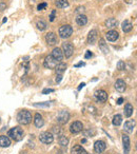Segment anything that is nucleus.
<instances>
[{
    "label": "nucleus",
    "mask_w": 137,
    "mask_h": 154,
    "mask_svg": "<svg viewBox=\"0 0 137 154\" xmlns=\"http://www.w3.org/2000/svg\"><path fill=\"white\" fill-rule=\"evenodd\" d=\"M105 37H107V39L109 41H116L118 39V37H119V34H118L117 31H109V32L107 33V35H105Z\"/></svg>",
    "instance_id": "4468645a"
},
{
    "label": "nucleus",
    "mask_w": 137,
    "mask_h": 154,
    "mask_svg": "<svg viewBox=\"0 0 137 154\" xmlns=\"http://www.w3.org/2000/svg\"><path fill=\"white\" fill-rule=\"evenodd\" d=\"M133 111H134V108H133L132 105L126 103V105L124 106V115H126V117H131V116L133 115Z\"/></svg>",
    "instance_id": "b1692460"
},
{
    "label": "nucleus",
    "mask_w": 137,
    "mask_h": 154,
    "mask_svg": "<svg viewBox=\"0 0 137 154\" xmlns=\"http://www.w3.org/2000/svg\"><path fill=\"white\" fill-rule=\"evenodd\" d=\"M39 140L41 143H45V145H49V143H52L54 140V137H53V134L50 132H42L39 136Z\"/></svg>",
    "instance_id": "39448f33"
},
{
    "label": "nucleus",
    "mask_w": 137,
    "mask_h": 154,
    "mask_svg": "<svg viewBox=\"0 0 137 154\" xmlns=\"http://www.w3.org/2000/svg\"><path fill=\"white\" fill-rule=\"evenodd\" d=\"M76 12H77V13H84V7H79V8H78V9H77V11H76Z\"/></svg>",
    "instance_id": "4c0bfd02"
},
{
    "label": "nucleus",
    "mask_w": 137,
    "mask_h": 154,
    "mask_svg": "<svg viewBox=\"0 0 137 154\" xmlns=\"http://www.w3.org/2000/svg\"><path fill=\"white\" fill-rule=\"evenodd\" d=\"M82 129H84V126H82V124L80 122H74L70 127V131L73 134H77V133L81 132Z\"/></svg>",
    "instance_id": "6e6552de"
},
{
    "label": "nucleus",
    "mask_w": 137,
    "mask_h": 154,
    "mask_svg": "<svg viewBox=\"0 0 137 154\" xmlns=\"http://www.w3.org/2000/svg\"><path fill=\"white\" fill-rule=\"evenodd\" d=\"M58 141H59V145H61L62 147H66V146H68V139L66 138L65 136H63V135H60Z\"/></svg>",
    "instance_id": "c85d7f7f"
},
{
    "label": "nucleus",
    "mask_w": 137,
    "mask_h": 154,
    "mask_svg": "<svg viewBox=\"0 0 137 154\" xmlns=\"http://www.w3.org/2000/svg\"><path fill=\"white\" fill-rule=\"evenodd\" d=\"M45 40H47L49 45H55L56 43H57V36H56V34L53 32L47 33V34L45 35Z\"/></svg>",
    "instance_id": "9b49d317"
},
{
    "label": "nucleus",
    "mask_w": 137,
    "mask_h": 154,
    "mask_svg": "<svg viewBox=\"0 0 137 154\" xmlns=\"http://www.w3.org/2000/svg\"><path fill=\"white\" fill-rule=\"evenodd\" d=\"M55 15H56V11L55 10H53L51 13V16H50V21H54V19H55Z\"/></svg>",
    "instance_id": "72a5a7b5"
},
{
    "label": "nucleus",
    "mask_w": 137,
    "mask_h": 154,
    "mask_svg": "<svg viewBox=\"0 0 137 154\" xmlns=\"http://www.w3.org/2000/svg\"><path fill=\"white\" fill-rule=\"evenodd\" d=\"M84 66V62H80V63L76 64V66H76V68H78V66Z\"/></svg>",
    "instance_id": "79ce46f5"
},
{
    "label": "nucleus",
    "mask_w": 137,
    "mask_h": 154,
    "mask_svg": "<svg viewBox=\"0 0 137 154\" xmlns=\"http://www.w3.org/2000/svg\"><path fill=\"white\" fill-rule=\"evenodd\" d=\"M62 52H63V55L65 56V57H71L72 54H73L74 52V48L73 45H71V43H63L62 45Z\"/></svg>",
    "instance_id": "0eeeda50"
},
{
    "label": "nucleus",
    "mask_w": 137,
    "mask_h": 154,
    "mask_svg": "<svg viewBox=\"0 0 137 154\" xmlns=\"http://www.w3.org/2000/svg\"><path fill=\"white\" fill-rule=\"evenodd\" d=\"M17 122L20 125H29L32 122V114L26 110H22L17 114Z\"/></svg>",
    "instance_id": "f257e3e1"
},
{
    "label": "nucleus",
    "mask_w": 137,
    "mask_h": 154,
    "mask_svg": "<svg viewBox=\"0 0 137 154\" xmlns=\"http://www.w3.org/2000/svg\"><path fill=\"white\" fill-rule=\"evenodd\" d=\"M55 5L57 8L65 9V8L68 7V0H55Z\"/></svg>",
    "instance_id": "393cba45"
},
{
    "label": "nucleus",
    "mask_w": 137,
    "mask_h": 154,
    "mask_svg": "<svg viewBox=\"0 0 137 154\" xmlns=\"http://www.w3.org/2000/svg\"><path fill=\"white\" fill-rule=\"evenodd\" d=\"M34 124L37 128H41V127L44 125V122H43V118L42 116L40 115L39 113L35 114V117H34Z\"/></svg>",
    "instance_id": "2eb2a0df"
},
{
    "label": "nucleus",
    "mask_w": 137,
    "mask_h": 154,
    "mask_svg": "<svg viewBox=\"0 0 137 154\" xmlns=\"http://www.w3.org/2000/svg\"><path fill=\"white\" fill-rule=\"evenodd\" d=\"M76 22H77L78 26H86L88 23V18H87L86 15L81 14V15H78L77 18H76Z\"/></svg>",
    "instance_id": "412c9836"
},
{
    "label": "nucleus",
    "mask_w": 137,
    "mask_h": 154,
    "mask_svg": "<svg viewBox=\"0 0 137 154\" xmlns=\"http://www.w3.org/2000/svg\"><path fill=\"white\" fill-rule=\"evenodd\" d=\"M7 20H8V18H7V17H5V19H3V21H2V22H3V23H5V22H7Z\"/></svg>",
    "instance_id": "37998d69"
},
{
    "label": "nucleus",
    "mask_w": 137,
    "mask_h": 154,
    "mask_svg": "<svg viewBox=\"0 0 137 154\" xmlns=\"http://www.w3.org/2000/svg\"><path fill=\"white\" fill-rule=\"evenodd\" d=\"M96 40H97V31L96 30H92L90 33H89L88 42L90 43V45H94Z\"/></svg>",
    "instance_id": "f3484780"
},
{
    "label": "nucleus",
    "mask_w": 137,
    "mask_h": 154,
    "mask_svg": "<svg viewBox=\"0 0 137 154\" xmlns=\"http://www.w3.org/2000/svg\"><path fill=\"white\" fill-rule=\"evenodd\" d=\"M99 48H100V50L105 54L109 53V48L107 47V45H105V40H103V39H100V40H99Z\"/></svg>",
    "instance_id": "bb28decb"
},
{
    "label": "nucleus",
    "mask_w": 137,
    "mask_h": 154,
    "mask_svg": "<svg viewBox=\"0 0 137 154\" xmlns=\"http://www.w3.org/2000/svg\"><path fill=\"white\" fill-rule=\"evenodd\" d=\"M57 64H58V61L56 59H54L51 55L47 56V57L44 59V62H43V66H44V68H47V69H55Z\"/></svg>",
    "instance_id": "423d86ee"
},
{
    "label": "nucleus",
    "mask_w": 137,
    "mask_h": 154,
    "mask_svg": "<svg viewBox=\"0 0 137 154\" xmlns=\"http://www.w3.org/2000/svg\"><path fill=\"white\" fill-rule=\"evenodd\" d=\"M72 154H88V152L79 145H76L72 148Z\"/></svg>",
    "instance_id": "aec40b11"
},
{
    "label": "nucleus",
    "mask_w": 137,
    "mask_h": 154,
    "mask_svg": "<svg viewBox=\"0 0 137 154\" xmlns=\"http://www.w3.org/2000/svg\"><path fill=\"white\" fill-rule=\"evenodd\" d=\"M92 56H93V54L91 53L90 51H87V53H86V56H84V57H86V58H91V57H92Z\"/></svg>",
    "instance_id": "58836bf2"
},
{
    "label": "nucleus",
    "mask_w": 137,
    "mask_h": 154,
    "mask_svg": "<svg viewBox=\"0 0 137 154\" xmlns=\"http://www.w3.org/2000/svg\"><path fill=\"white\" fill-rule=\"evenodd\" d=\"M86 141H87V139H82L81 143H86Z\"/></svg>",
    "instance_id": "c03bdc74"
},
{
    "label": "nucleus",
    "mask_w": 137,
    "mask_h": 154,
    "mask_svg": "<svg viewBox=\"0 0 137 154\" xmlns=\"http://www.w3.org/2000/svg\"><path fill=\"white\" fill-rule=\"evenodd\" d=\"M135 128V122L134 120H128V122H124V130L126 131V132L129 133H132L133 130H134Z\"/></svg>",
    "instance_id": "a211bd4d"
},
{
    "label": "nucleus",
    "mask_w": 137,
    "mask_h": 154,
    "mask_svg": "<svg viewBox=\"0 0 137 154\" xmlns=\"http://www.w3.org/2000/svg\"><path fill=\"white\" fill-rule=\"evenodd\" d=\"M84 86H86V84H84V82H82V84H80V85H79V87H78V90H81V89L84 88Z\"/></svg>",
    "instance_id": "a19ab883"
},
{
    "label": "nucleus",
    "mask_w": 137,
    "mask_h": 154,
    "mask_svg": "<svg viewBox=\"0 0 137 154\" xmlns=\"http://www.w3.org/2000/svg\"><path fill=\"white\" fill-rule=\"evenodd\" d=\"M53 132L55 133V134H57V136H60V135H61L62 130L59 128V127H54V128H53Z\"/></svg>",
    "instance_id": "7c9ffc66"
},
{
    "label": "nucleus",
    "mask_w": 137,
    "mask_h": 154,
    "mask_svg": "<svg viewBox=\"0 0 137 154\" xmlns=\"http://www.w3.org/2000/svg\"><path fill=\"white\" fill-rule=\"evenodd\" d=\"M113 125L114 126H120L122 122V116L119 115V114H117V115H115L113 117Z\"/></svg>",
    "instance_id": "cd10ccee"
},
{
    "label": "nucleus",
    "mask_w": 137,
    "mask_h": 154,
    "mask_svg": "<svg viewBox=\"0 0 137 154\" xmlns=\"http://www.w3.org/2000/svg\"><path fill=\"white\" fill-rule=\"evenodd\" d=\"M122 103H123V98H122V97H120V98L117 100V103H118V105H121Z\"/></svg>",
    "instance_id": "ea45409f"
},
{
    "label": "nucleus",
    "mask_w": 137,
    "mask_h": 154,
    "mask_svg": "<svg viewBox=\"0 0 137 154\" xmlns=\"http://www.w3.org/2000/svg\"><path fill=\"white\" fill-rule=\"evenodd\" d=\"M95 97L100 103H105L108 100V93L103 90H99L95 92Z\"/></svg>",
    "instance_id": "9d476101"
},
{
    "label": "nucleus",
    "mask_w": 137,
    "mask_h": 154,
    "mask_svg": "<svg viewBox=\"0 0 137 154\" xmlns=\"http://www.w3.org/2000/svg\"><path fill=\"white\" fill-rule=\"evenodd\" d=\"M55 69H56V72H57V74H62V73L66 70V64L60 62V63H58L57 66H56Z\"/></svg>",
    "instance_id": "a878e982"
},
{
    "label": "nucleus",
    "mask_w": 137,
    "mask_h": 154,
    "mask_svg": "<svg viewBox=\"0 0 137 154\" xmlns=\"http://www.w3.org/2000/svg\"><path fill=\"white\" fill-rule=\"evenodd\" d=\"M61 79H62V76H61V74H59L57 77H56V82H57V84H59V82H61Z\"/></svg>",
    "instance_id": "e433bc0d"
},
{
    "label": "nucleus",
    "mask_w": 137,
    "mask_h": 154,
    "mask_svg": "<svg viewBox=\"0 0 137 154\" xmlns=\"http://www.w3.org/2000/svg\"><path fill=\"white\" fill-rule=\"evenodd\" d=\"M35 107H49L50 103H35Z\"/></svg>",
    "instance_id": "f704fd0d"
},
{
    "label": "nucleus",
    "mask_w": 137,
    "mask_h": 154,
    "mask_svg": "<svg viewBox=\"0 0 137 154\" xmlns=\"http://www.w3.org/2000/svg\"><path fill=\"white\" fill-rule=\"evenodd\" d=\"M105 26H107V28L113 29V28H115V26L118 24V21L115 19V18H109V19L105 20Z\"/></svg>",
    "instance_id": "4be33fe9"
},
{
    "label": "nucleus",
    "mask_w": 137,
    "mask_h": 154,
    "mask_svg": "<svg viewBox=\"0 0 137 154\" xmlns=\"http://www.w3.org/2000/svg\"><path fill=\"white\" fill-rule=\"evenodd\" d=\"M52 57L54 58V59H56L58 62L61 61L62 59H63V52H62L61 49H59V48H55V49L53 50V52H52Z\"/></svg>",
    "instance_id": "1a4fd4ad"
},
{
    "label": "nucleus",
    "mask_w": 137,
    "mask_h": 154,
    "mask_svg": "<svg viewBox=\"0 0 137 154\" xmlns=\"http://www.w3.org/2000/svg\"><path fill=\"white\" fill-rule=\"evenodd\" d=\"M51 92H54L53 89H45V90L42 91V94H47V93H51Z\"/></svg>",
    "instance_id": "c9c22d12"
},
{
    "label": "nucleus",
    "mask_w": 137,
    "mask_h": 154,
    "mask_svg": "<svg viewBox=\"0 0 137 154\" xmlns=\"http://www.w3.org/2000/svg\"><path fill=\"white\" fill-rule=\"evenodd\" d=\"M117 68H118V70H123L124 69V62L123 61H118Z\"/></svg>",
    "instance_id": "473e14b6"
},
{
    "label": "nucleus",
    "mask_w": 137,
    "mask_h": 154,
    "mask_svg": "<svg viewBox=\"0 0 137 154\" xmlns=\"http://www.w3.org/2000/svg\"><path fill=\"white\" fill-rule=\"evenodd\" d=\"M121 28H122V31H123L124 33H128V32H130V31H132L133 26L129 20H124V21L122 22Z\"/></svg>",
    "instance_id": "5701e85b"
},
{
    "label": "nucleus",
    "mask_w": 137,
    "mask_h": 154,
    "mask_svg": "<svg viewBox=\"0 0 137 154\" xmlns=\"http://www.w3.org/2000/svg\"><path fill=\"white\" fill-rule=\"evenodd\" d=\"M105 147H107V145H105V143L102 140H97L96 143H94V150L96 153H102L105 150Z\"/></svg>",
    "instance_id": "ddd939ff"
},
{
    "label": "nucleus",
    "mask_w": 137,
    "mask_h": 154,
    "mask_svg": "<svg viewBox=\"0 0 137 154\" xmlns=\"http://www.w3.org/2000/svg\"><path fill=\"white\" fill-rule=\"evenodd\" d=\"M36 26H37V28H38V30H40V31H44L45 29H47V23H45L43 20H39V21H37Z\"/></svg>",
    "instance_id": "c756f323"
},
{
    "label": "nucleus",
    "mask_w": 137,
    "mask_h": 154,
    "mask_svg": "<svg viewBox=\"0 0 137 154\" xmlns=\"http://www.w3.org/2000/svg\"><path fill=\"white\" fill-rule=\"evenodd\" d=\"M10 145H11V140H10L9 137L5 136V135H1L0 136V147L7 148L10 147Z\"/></svg>",
    "instance_id": "dca6fc26"
},
{
    "label": "nucleus",
    "mask_w": 137,
    "mask_h": 154,
    "mask_svg": "<svg viewBox=\"0 0 137 154\" xmlns=\"http://www.w3.org/2000/svg\"><path fill=\"white\" fill-rule=\"evenodd\" d=\"M73 34V28L71 26H60L59 29V35L61 38L65 39V38H68V37H71V35Z\"/></svg>",
    "instance_id": "7ed1b4c3"
},
{
    "label": "nucleus",
    "mask_w": 137,
    "mask_h": 154,
    "mask_svg": "<svg viewBox=\"0 0 137 154\" xmlns=\"http://www.w3.org/2000/svg\"><path fill=\"white\" fill-rule=\"evenodd\" d=\"M11 138H13L15 141H20L23 138V130L19 127H15V128H12L11 130L8 133Z\"/></svg>",
    "instance_id": "f03ea898"
},
{
    "label": "nucleus",
    "mask_w": 137,
    "mask_h": 154,
    "mask_svg": "<svg viewBox=\"0 0 137 154\" xmlns=\"http://www.w3.org/2000/svg\"><path fill=\"white\" fill-rule=\"evenodd\" d=\"M47 3L43 2V3H40V5H38V7H37V9L39 10V11H41V10H44L45 8H47Z\"/></svg>",
    "instance_id": "2f4dec72"
},
{
    "label": "nucleus",
    "mask_w": 137,
    "mask_h": 154,
    "mask_svg": "<svg viewBox=\"0 0 137 154\" xmlns=\"http://www.w3.org/2000/svg\"><path fill=\"white\" fill-rule=\"evenodd\" d=\"M115 89L118 92H123V91L126 90V82L122 79H118L117 82H115Z\"/></svg>",
    "instance_id": "6ab92c4d"
},
{
    "label": "nucleus",
    "mask_w": 137,
    "mask_h": 154,
    "mask_svg": "<svg viewBox=\"0 0 137 154\" xmlns=\"http://www.w3.org/2000/svg\"><path fill=\"white\" fill-rule=\"evenodd\" d=\"M122 143H123V152L124 154H129L131 149V143H130V138H129L128 135H122Z\"/></svg>",
    "instance_id": "f8f14e48"
},
{
    "label": "nucleus",
    "mask_w": 137,
    "mask_h": 154,
    "mask_svg": "<svg viewBox=\"0 0 137 154\" xmlns=\"http://www.w3.org/2000/svg\"><path fill=\"white\" fill-rule=\"evenodd\" d=\"M68 119H70V114H68V111L62 110V111H60L59 113H58V115H57V122L58 124L64 125L68 122Z\"/></svg>",
    "instance_id": "20e7f679"
}]
</instances>
